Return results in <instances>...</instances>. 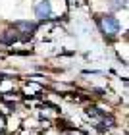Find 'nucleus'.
I'll use <instances>...</instances> for the list:
<instances>
[{
	"instance_id": "obj_2",
	"label": "nucleus",
	"mask_w": 129,
	"mask_h": 135,
	"mask_svg": "<svg viewBox=\"0 0 129 135\" xmlns=\"http://www.w3.org/2000/svg\"><path fill=\"white\" fill-rule=\"evenodd\" d=\"M35 16L39 17V20H48V17L52 16V6L48 0H39L35 6Z\"/></svg>"
},
{
	"instance_id": "obj_1",
	"label": "nucleus",
	"mask_w": 129,
	"mask_h": 135,
	"mask_svg": "<svg viewBox=\"0 0 129 135\" xmlns=\"http://www.w3.org/2000/svg\"><path fill=\"white\" fill-rule=\"evenodd\" d=\"M100 29H102L104 35L114 37V35H118V31H120V21L116 20L114 16H104L100 20Z\"/></svg>"
}]
</instances>
